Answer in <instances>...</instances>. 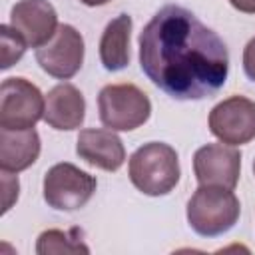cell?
<instances>
[{
	"label": "cell",
	"mask_w": 255,
	"mask_h": 255,
	"mask_svg": "<svg viewBox=\"0 0 255 255\" xmlns=\"http://www.w3.org/2000/svg\"><path fill=\"white\" fill-rule=\"evenodd\" d=\"M139 66L169 98L189 102L211 98L225 86L229 54L217 32L191 10L167 4L139 34Z\"/></svg>",
	"instance_id": "obj_1"
},
{
	"label": "cell",
	"mask_w": 255,
	"mask_h": 255,
	"mask_svg": "<svg viewBox=\"0 0 255 255\" xmlns=\"http://www.w3.org/2000/svg\"><path fill=\"white\" fill-rule=\"evenodd\" d=\"M179 159L171 145L149 141L137 147L128 163V175L135 189L157 197L169 193L179 181Z\"/></svg>",
	"instance_id": "obj_2"
},
{
	"label": "cell",
	"mask_w": 255,
	"mask_h": 255,
	"mask_svg": "<svg viewBox=\"0 0 255 255\" xmlns=\"http://www.w3.org/2000/svg\"><path fill=\"white\" fill-rule=\"evenodd\" d=\"M241 205L233 189L199 185L187 201V223L201 237L227 233L239 219Z\"/></svg>",
	"instance_id": "obj_3"
},
{
	"label": "cell",
	"mask_w": 255,
	"mask_h": 255,
	"mask_svg": "<svg viewBox=\"0 0 255 255\" xmlns=\"http://www.w3.org/2000/svg\"><path fill=\"white\" fill-rule=\"evenodd\" d=\"M98 112L108 129L131 131L149 120L151 102L133 84H110L98 94Z\"/></svg>",
	"instance_id": "obj_4"
},
{
	"label": "cell",
	"mask_w": 255,
	"mask_h": 255,
	"mask_svg": "<svg viewBox=\"0 0 255 255\" xmlns=\"http://www.w3.org/2000/svg\"><path fill=\"white\" fill-rule=\"evenodd\" d=\"M98 181L74 163H56L44 175V201L58 211L82 209L96 193Z\"/></svg>",
	"instance_id": "obj_5"
},
{
	"label": "cell",
	"mask_w": 255,
	"mask_h": 255,
	"mask_svg": "<svg viewBox=\"0 0 255 255\" xmlns=\"http://www.w3.org/2000/svg\"><path fill=\"white\" fill-rule=\"evenodd\" d=\"M46 98L26 78H6L0 86V128L30 129L44 120Z\"/></svg>",
	"instance_id": "obj_6"
},
{
	"label": "cell",
	"mask_w": 255,
	"mask_h": 255,
	"mask_svg": "<svg viewBox=\"0 0 255 255\" xmlns=\"http://www.w3.org/2000/svg\"><path fill=\"white\" fill-rule=\"evenodd\" d=\"M36 62L48 76L56 80L74 78L84 62L82 34L70 24H60L54 38L48 44L36 48Z\"/></svg>",
	"instance_id": "obj_7"
},
{
	"label": "cell",
	"mask_w": 255,
	"mask_h": 255,
	"mask_svg": "<svg viewBox=\"0 0 255 255\" xmlns=\"http://www.w3.org/2000/svg\"><path fill=\"white\" fill-rule=\"evenodd\" d=\"M209 131L227 145H243L255 139V102L231 96L209 114Z\"/></svg>",
	"instance_id": "obj_8"
},
{
	"label": "cell",
	"mask_w": 255,
	"mask_h": 255,
	"mask_svg": "<svg viewBox=\"0 0 255 255\" xmlns=\"http://www.w3.org/2000/svg\"><path fill=\"white\" fill-rule=\"evenodd\" d=\"M241 171V153L235 145L207 143L193 155V173L199 185L235 189Z\"/></svg>",
	"instance_id": "obj_9"
},
{
	"label": "cell",
	"mask_w": 255,
	"mask_h": 255,
	"mask_svg": "<svg viewBox=\"0 0 255 255\" xmlns=\"http://www.w3.org/2000/svg\"><path fill=\"white\" fill-rule=\"evenodd\" d=\"M10 26L28 46L40 48L58 32V14L48 0H20L10 10Z\"/></svg>",
	"instance_id": "obj_10"
},
{
	"label": "cell",
	"mask_w": 255,
	"mask_h": 255,
	"mask_svg": "<svg viewBox=\"0 0 255 255\" xmlns=\"http://www.w3.org/2000/svg\"><path fill=\"white\" fill-rule=\"evenodd\" d=\"M76 153L86 163L104 171H118L126 161V147L114 129H82L76 141Z\"/></svg>",
	"instance_id": "obj_11"
},
{
	"label": "cell",
	"mask_w": 255,
	"mask_h": 255,
	"mask_svg": "<svg viewBox=\"0 0 255 255\" xmlns=\"http://www.w3.org/2000/svg\"><path fill=\"white\" fill-rule=\"evenodd\" d=\"M86 118V100L72 84H58L46 96L44 122L60 131H70L82 126Z\"/></svg>",
	"instance_id": "obj_12"
},
{
	"label": "cell",
	"mask_w": 255,
	"mask_h": 255,
	"mask_svg": "<svg viewBox=\"0 0 255 255\" xmlns=\"http://www.w3.org/2000/svg\"><path fill=\"white\" fill-rule=\"evenodd\" d=\"M40 155V135L30 129L0 128V169L18 173L28 169Z\"/></svg>",
	"instance_id": "obj_13"
},
{
	"label": "cell",
	"mask_w": 255,
	"mask_h": 255,
	"mask_svg": "<svg viewBox=\"0 0 255 255\" xmlns=\"http://www.w3.org/2000/svg\"><path fill=\"white\" fill-rule=\"evenodd\" d=\"M131 16H116L100 38V60L108 72H120L129 64Z\"/></svg>",
	"instance_id": "obj_14"
},
{
	"label": "cell",
	"mask_w": 255,
	"mask_h": 255,
	"mask_svg": "<svg viewBox=\"0 0 255 255\" xmlns=\"http://www.w3.org/2000/svg\"><path fill=\"white\" fill-rule=\"evenodd\" d=\"M82 231H62V229H48L40 233L36 241L38 255H52V253H90V247L80 239Z\"/></svg>",
	"instance_id": "obj_15"
},
{
	"label": "cell",
	"mask_w": 255,
	"mask_h": 255,
	"mask_svg": "<svg viewBox=\"0 0 255 255\" xmlns=\"http://www.w3.org/2000/svg\"><path fill=\"white\" fill-rule=\"evenodd\" d=\"M0 38H2V70H8L24 56L28 44L10 24L0 26Z\"/></svg>",
	"instance_id": "obj_16"
},
{
	"label": "cell",
	"mask_w": 255,
	"mask_h": 255,
	"mask_svg": "<svg viewBox=\"0 0 255 255\" xmlns=\"http://www.w3.org/2000/svg\"><path fill=\"white\" fill-rule=\"evenodd\" d=\"M2 187H4V209H2V213H8L12 203L18 199V177H14L10 171H2Z\"/></svg>",
	"instance_id": "obj_17"
},
{
	"label": "cell",
	"mask_w": 255,
	"mask_h": 255,
	"mask_svg": "<svg viewBox=\"0 0 255 255\" xmlns=\"http://www.w3.org/2000/svg\"><path fill=\"white\" fill-rule=\"evenodd\" d=\"M243 70H245V76L251 82H255V36L247 42L243 50Z\"/></svg>",
	"instance_id": "obj_18"
},
{
	"label": "cell",
	"mask_w": 255,
	"mask_h": 255,
	"mask_svg": "<svg viewBox=\"0 0 255 255\" xmlns=\"http://www.w3.org/2000/svg\"><path fill=\"white\" fill-rule=\"evenodd\" d=\"M229 4L243 14H255V0H229Z\"/></svg>",
	"instance_id": "obj_19"
},
{
	"label": "cell",
	"mask_w": 255,
	"mask_h": 255,
	"mask_svg": "<svg viewBox=\"0 0 255 255\" xmlns=\"http://www.w3.org/2000/svg\"><path fill=\"white\" fill-rule=\"evenodd\" d=\"M82 4H86V6H104V4H108L110 0H80Z\"/></svg>",
	"instance_id": "obj_20"
},
{
	"label": "cell",
	"mask_w": 255,
	"mask_h": 255,
	"mask_svg": "<svg viewBox=\"0 0 255 255\" xmlns=\"http://www.w3.org/2000/svg\"><path fill=\"white\" fill-rule=\"evenodd\" d=\"M253 173H255V159H253Z\"/></svg>",
	"instance_id": "obj_21"
}]
</instances>
